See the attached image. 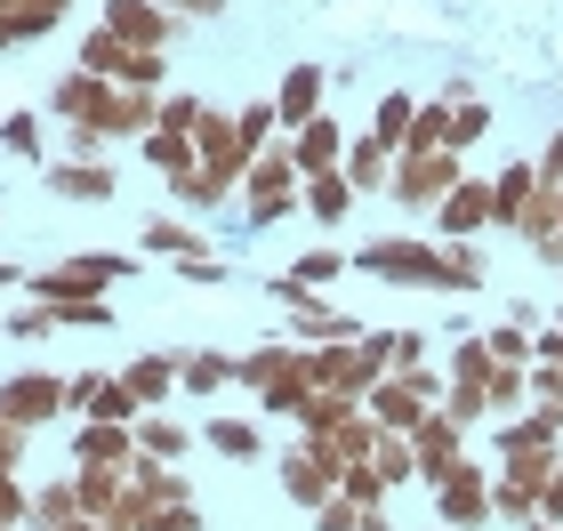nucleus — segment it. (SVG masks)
<instances>
[{
  "label": "nucleus",
  "instance_id": "nucleus-2",
  "mask_svg": "<svg viewBox=\"0 0 563 531\" xmlns=\"http://www.w3.org/2000/svg\"><path fill=\"white\" fill-rule=\"evenodd\" d=\"M121 274H137V258H121V250H73L48 274H24V290H33V307H65V298H113Z\"/></svg>",
  "mask_w": 563,
  "mask_h": 531
},
{
  "label": "nucleus",
  "instance_id": "nucleus-5",
  "mask_svg": "<svg viewBox=\"0 0 563 531\" xmlns=\"http://www.w3.org/2000/svg\"><path fill=\"white\" fill-rule=\"evenodd\" d=\"M113 81H97V73H57V81H48V121H65V130H97L106 137V121H113Z\"/></svg>",
  "mask_w": 563,
  "mask_h": 531
},
{
  "label": "nucleus",
  "instance_id": "nucleus-40",
  "mask_svg": "<svg viewBox=\"0 0 563 531\" xmlns=\"http://www.w3.org/2000/svg\"><path fill=\"white\" fill-rule=\"evenodd\" d=\"M387 339V370H419L427 363V331H378Z\"/></svg>",
  "mask_w": 563,
  "mask_h": 531
},
{
  "label": "nucleus",
  "instance_id": "nucleus-16",
  "mask_svg": "<svg viewBox=\"0 0 563 531\" xmlns=\"http://www.w3.org/2000/svg\"><path fill=\"white\" fill-rule=\"evenodd\" d=\"M346 130H339V113H322V121H306V130L290 137V162H298V177H330V169H339L346 162Z\"/></svg>",
  "mask_w": 563,
  "mask_h": 531
},
{
  "label": "nucleus",
  "instance_id": "nucleus-34",
  "mask_svg": "<svg viewBox=\"0 0 563 531\" xmlns=\"http://www.w3.org/2000/svg\"><path fill=\"white\" fill-rule=\"evenodd\" d=\"M434 290H483V258H475V242H443V283Z\"/></svg>",
  "mask_w": 563,
  "mask_h": 531
},
{
  "label": "nucleus",
  "instance_id": "nucleus-55",
  "mask_svg": "<svg viewBox=\"0 0 563 531\" xmlns=\"http://www.w3.org/2000/svg\"><path fill=\"white\" fill-rule=\"evenodd\" d=\"M531 531H563V523H531Z\"/></svg>",
  "mask_w": 563,
  "mask_h": 531
},
{
  "label": "nucleus",
  "instance_id": "nucleus-6",
  "mask_svg": "<svg viewBox=\"0 0 563 531\" xmlns=\"http://www.w3.org/2000/svg\"><path fill=\"white\" fill-rule=\"evenodd\" d=\"M339 475H346V467L330 460L322 443H306V435H298V443H290V451H282V460H274V484L290 491V499H298L306 516H314L322 499H339Z\"/></svg>",
  "mask_w": 563,
  "mask_h": 531
},
{
  "label": "nucleus",
  "instance_id": "nucleus-14",
  "mask_svg": "<svg viewBox=\"0 0 563 531\" xmlns=\"http://www.w3.org/2000/svg\"><path fill=\"white\" fill-rule=\"evenodd\" d=\"M41 177H48V193H57V201H89V210H97V201H113V193H121L113 162H73V154H65V162H48Z\"/></svg>",
  "mask_w": 563,
  "mask_h": 531
},
{
  "label": "nucleus",
  "instance_id": "nucleus-8",
  "mask_svg": "<svg viewBox=\"0 0 563 531\" xmlns=\"http://www.w3.org/2000/svg\"><path fill=\"white\" fill-rule=\"evenodd\" d=\"M0 411H9L16 427L65 419V378H57V370H16V378H0Z\"/></svg>",
  "mask_w": 563,
  "mask_h": 531
},
{
  "label": "nucleus",
  "instance_id": "nucleus-24",
  "mask_svg": "<svg viewBox=\"0 0 563 531\" xmlns=\"http://www.w3.org/2000/svg\"><path fill=\"white\" fill-rule=\"evenodd\" d=\"M121 387H130L145 411H162V402L177 395V354H137V363L121 370Z\"/></svg>",
  "mask_w": 563,
  "mask_h": 531
},
{
  "label": "nucleus",
  "instance_id": "nucleus-29",
  "mask_svg": "<svg viewBox=\"0 0 563 531\" xmlns=\"http://www.w3.org/2000/svg\"><path fill=\"white\" fill-rule=\"evenodd\" d=\"M81 419H106V427H137V419H145V402H137L130 387H121V370H106V387L89 395V411H81Z\"/></svg>",
  "mask_w": 563,
  "mask_h": 531
},
{
  "label": "nucleus",
  "instance_id": "nucleus-23",
  "mask_svg": "<svg viewBox=\"0 0 563 531\" xmlns=\"http://www.w3.org/2000/svg\"><path fill=\"white\" fill-rule=\"evenodd\" d=\"M201 443H210L218 460H242V467L266 460V427H250V419H201Z\"/></svg>",
  "mask_w": 563,
  "mask_h": 531
},
{
  "label": "nucleus",
  "instance_id": "nucleus-17",
  "mask_svg": "<svg viewBox=\"0 0 563 531\" xmlns=\"http://www.w3.org/2000/svg\"><path fill=\"white\" fill-rule=\"evenodd\" d=\"M483 225H492V186L459 177V186H451V201L434 210V234H443V242H475Z\"/></svg>",
  "mask_w": 563,
  "mask_h": 531
},
{
  "label": "nucleus",
  "instance_id": "nucleus-44",
  "mask_svg": "<svg viewBox=\"0 0 563 531\" xmlns=\"http://www.w3.org/2000/svg\"><path fill=\"white\" fill-rule=\"evenodd\" d=\"M145 531H201V499H186V508H153Z\"/></svg>",
  "mask_w": 563,
  "mask_h": 531
},
{
  "label": "nucleus",
  "instance_id": "nucleus-33",
  "mask_svg": "<svg viewBox=\"0 0 563 531\" xmlns=\"http://www.w3.org/2000/svg\"><path fill=\"white\" fill-rule=\"evenodd\" d=\"M274 130H282V121H274V97H250V106L234 113V137L250 145V154H266V145H274Z\"/></svg>",
  "mask_w": 563,
  "mask_h": 531
},
{
  "label": "nucleus",
  "instance_id": "nucleus-21",
  "mask_svg": "<svg viewBox=\"0 0 563 531\" xmlns=\"http://www.w3.org/2000/svg\"><path fill=\"white\" fill-rule=\"evenodd\" d=\"M395 162H402V154H395L387 137H354L339 169H346V186H354V193H378V186H395Z\"/></svg>",
  "mask_w": 563,
  "mask_h": 531
},
{
  "label": "nucleus",
  "instance_id": "nucleus-45",
  "mask_svg": "<svg viewBox=\"0 0 563 531\" xmlns=\"http://www.w3.org/2000/svg\"><path fill=\"white\" fill-rule=\"evenodd\" d=\"M97 387H106V370H73V378H65V411H73V419H81Z\"/></svg>",
  "mask_w": 563,
  "mask_h": 531
},
{
  "label": "nucleus",
  "instance_id": "nucleus-36",
  "mask_svg": "<svg viewBox=\"0 0 563 531\" xmlns=\"http://www.w3.org/2000/svg\"><path fill=\"white\" fill-rule=\"evenodd\" d=\"M201 106H210V97H201V89H162V130H177V137H194V121H201Z\"/></svg>",
  "mask_w": 563,
  "mask_h": 531
},
{
  "label": "nucleus",
  "instance_id": "nucleus-48",
  "mask_svg": "<svg viewBox=\"0 0 563 531\" xmlns=\"http://www.w3.org/2000/svg\"><path fill=\"white\" fill-rule=\"evenodd\" d=\"M177 283L210 290V283H225V266H218V258H177Z\"/></svg>",
  "mask_w": 563,
  "mask_h": 531
},
{
  "label": "nucleus",
  "instance_id": "nucleus-18",
  "mask_svg": "<svg viewBox=\"0 0 563 531\" xmlns=\"http://www.w3.org/2000/svg\"><path fill=\"white\" fill-rule=\"evenodd\" d=\"M73 499H81V516L113 523L121 499H130V467H73Z\"/></svg>",
  "mask_w": 563,
  "mask_h": 531
},
{
  "label": "nucleus",
  "instance_id": "nucleus-27",
  "mask_svg": "<svg viewBox=\"0 0 563 531\" xmlns=\"http://www.w3.org/2000/svg\"><path fill=\"white\" fill-rule=\"evenodd\" d=\"M145 250H162V258H210V242H201V225H186V218H153L145 234H137Z\"/></svg>",
  "mask_w": 563,
  "mask_h": 531
},
{
  "label": "nucleus",
  "instance_id": "nucleus-15",
  "mask_svg": "<svg viewBox=\"0 0 563 531\" xmlns=\"http://www.w3.org/2000/svg\"><path fill=\"white\" fill-rule=\"evenodd\" d=\"M130 460H137V427H106V419L73 427V467H130Z\"/></svg>",
  "mask_w": 563,
  "mask_h": 531
},
{
  "label": "nucleus",
  "instance_id": "nucleus-42",
  "mask_svg": "<svg viewBox=\"0 0 563 531\" xmlns=\"http://www.w3.org/2000/svg\"><path fill=\"white\" fill-rule=\"evenodd\" d=\"M483 346H492V363H523V370H531V339H523V322H507V331H483Z\"/></svg>",
  "mask_w": 563,
  "mask_h": 531
},
{
  "label": "nucleus",
  "instance_id": "nucleus-9",
  "mask_svg": "<svg viewBox=\"0 0 563 531\" xmlns=\"http://www.w3.org/2000/svg\"><path fill=\"white\" fill-rule=\"evenodd\" d=\"M97 24L121 33L130 48H162V57H169V41H177V16L162 9V0H106V16H97Z\"/></svg>",
  "mask_w": 563,
  "mask_h": 531
},
{
  "label": "nucleus",
  "instance_id": "nucleus-20",
  "mask_svg": "<svg viewBox=\"0 0 563 531\" xmlns=\"http://www.w3.org/2000/svg\"><path fill=\"white\" fill-rule=\"evenodd\" d=\"M234 387V354H218V346H194V354H177V395H194V402H210Z\"/></svg>",
  "mask_w": 563,
  "mask_h": 531
},
{
  "label": "nucleus",
  "instance_id": "nucleus-7",
  "mask_svg": "<svg viewBox=\"0 0 563 531\" xmlns=\"http://www.w3.org/2000/svg\"><path fill=\"white\" fill-rule=\"evenodd\" d=\"M459 177H467V169H459V154H451V145H443V154H402L395 162V201H402V210H443V201H451V186H459Z\"/></svg>",
  "mask_w": 563,
  "mask_h": 531
},
{
  "label": "nucleus",
  "instance_id": "nucleus-26",
  "mask_svg": "<svg viewBox=\"0 0 563 531\" xmlns=\"http://www.w3.org/2000/svg\"><path fill=\"white\" fill-rule=\"evenodd\" d=\"M137 451H145V460H186V451H194V427H177L169 411H145V419H137Z\"/></svg>",
  "mask_w": 563,
  "mask_h": 531
},
{
  "label": "nucleus",
  "instance_id": "nucleus-31",
  "mask_svg": "<svg viewBox=\"0 0 563 531\" xmlns=\"http://www.w3.org/2000/svg\"><path fill=\"white\" fill-rule=\"evenodd\" d=\"M137 162H145V169H162V177H177V169H194V137L153 130V137H137Z\"/></svg>",
  "mask_w": 563,
  "mask_h": 531
},
{
  "label": "nucleus",
  "instance_id": "nucleus-52",
  "mask_svg": "<svg viewBox=\"0 0 563 531\" xmlns=\"http://www.w3.org/2000/svg\"><path fill=\"white\" fill-rule=\"evenodd\" d=\"M24 283V266H9V258H0V290H16Z\"/></svg>",
  "mask_w": 563,
  "mask_h": 531
},
{
  "label": "nucleus",
  "instance_id": "nucleus-19",
  "mask_svg": "<svg viewBox=\"0 0 563 531\" xmlns=\"http://www.w3.org/2000/svg\"><path fill=\"white\" fill-rule=\"evenodd\" d=\"M354 201H363V193L346 186V169H330V177H306V193H298V218H314L322 234H330V225H346V218H354Z\"/></svg>",
  "mask_w": 563,
  "mask_h": 531
},
{
  "label": "nucleus",
  "instance_id": "nucleus-49",
  "mask_svg": "<svg viewBox=\"0 0 563 531\" xmlns=\"http://www.w3.org/2000/svg\"><path fill=\"white\" fill-rule=\"evenodd\" d=\"M540 523H563V460H555V475L540 484Z\"/></svg>",
  "mask_w": 563,
  "mask_h": 531
},
{
  "label": "nucleus",
  "instance_id": "nucleus-28",
  "mask_svg": "<svg viewBox=\"0 0 563 531\" xmlns=\"http://www.w3.org/2000/svg\"><path fill=\"white\" fill-rule=\"evenodd\" d=\"M121 57H130V41H121V33H106V24H89V33H81V48H73V65H81V73H97V81H113V73H121Z\"/></svg>",
  "mask_w": 563,
  "mask_h": 531
},
{
  "label": "nucleus",
  "instance_id": "nucleus-47",
  "mask_svg": "<svg viewBox=\"0 0 563 531\" xmlns=\"http://www.w3.org/2000/svg\"><path fill=\"white\" fill-rule=\"evenodd\" d=\"M162 9H169L177 24H210V16H225V0H162Z\"/></svg>",
  "mask_w": 563,
  "mask_h": 531
},
{
  "label": "nucleus",
  "instance_id": "nucleus-37",
  "mask_svg": "<svg viewBox=\"0 0 563 531\" xmlns=\"http://www.w3.org/2000/svg\"><path fill=\"white\" fill-rule=\"evenodd\" d=\"M339 491L354 499V508H387V475H378L371 460H363V467H346V475H339Z\"/></svg>",
  "mask_w": 563,
  "mask_h": 531
},
{
  "label": "nucleus",
  "instance_id": "nucleus-54",
  "mask_svg": "<svg viewBox=\"0 0 563 531\" xmlns=\"http://www.w3.org/2000/svg\"><path fill=\"white\" fill-rule=\"evenodd\" d=\"M0 16H9V0H0ZM0 48H9V33H0Z\"/></svg>",
  "mask_w": 563,
  "mask_h": 531
},
{
  "label": "nucleus",
  "instance_id": "nucleus-25",
  "mask_svg": "<svg viewBox=\"0 0 563 531\" xmlns=\"http://www.w3.org/2000/svg\"><path fill=\"white\" fill-rule=\"evenodd\" d=\"M354 411H363L354 395H339V387H314V402L298 411V435H306V443H322V435H339V427H346Z\"/></svg>",
  "mask_w": 563,
  "mask_h": 531
},
{
  "label": "nucleus",
  "instance_id": "nucleus-22",
  "mask_svg": "<svg viewBox=\"0 0 563 531\" xmlns=\"http://www.w3.org/2000/svg\"><path fill=\"white\" fill-rule=\"evenodd\" d=\"M531 193H540V169H531V162H507V169L492 177V225H523Z\"/></svg>",
  "mask_w": 563,
  "mask_h": 531
},
{
  "label": "nucleus",
  "instance_id": "nucleus-35",
  "mask_svg": "<svg viewBox=\"0 0 563 531\" xmlns=\"http://www.w3.org/2000/svg\"><path fill=\"white\" fill-rule=\"evenodd\" d=\"M24 523H33V491L16 467H0V531H24Z\"/></svg>",
  "mask_w": 563,
  "mask_h": 531
},
{
  "label": "nucleus",
  "instance_id": "nucleus-46",
  "mask_svg": "<svg viewBox=\"0 0 563 531\" xmlns=\"http://www.w3.org/2000/svg\"><path fill=\"white\" fill-rule=\"evenodd\" d=\"M24 443H33V427H16L9 411H0V467H24Z\"/></svg>",
  "mask_w": 563,
  "mask_h": 531
},
{
  "label": "nucleus",
  "instance_id": "nucleus-53",
  "mask_svg": "<svg viewBox=\"0 0 563 531\" xmlns=\"http://www.w3.org/2000/svg\"><path fill=\"white\" fill-rule=\"evenodd\" d=\"M65 531H106V523H97V516H73V523H65Z\"/></svg>",
  "mask_w": 563,
  "mask_h": 531
},
{
  "label": "nucleus",
  "instance_id": "nucleus-3",
  "mask_svg": "<svg viewBox=\"0 0 563 531\" xmlns=\"http://www.w3.org/2000/svg\"><path fill=\"white\" fill-rule=\"evenodd\" d=\"M298 193H306V177H298V162H290V145H266L258 162H250V177H242V225H282V218H298Z\"/></svg>",
  "mask_w": 563,
  "mask_h": 531
},
{
  "label": "nucleus",
  "instance_id": "nucleus-30",
  "mask_svg": "<svg viewBox=\"0 0 563 531\" xmlns=\"http://www.w3.org/2000/svg\"><path fill=\"white\" fill-rule=\"evenodd\" d=\"M73 516H81V499H73V475H57V484L33 491V523H24V531H65Z\"/></svg>",
  "mask_w": 563,
  "mask_h": 531
},
{
  "label": "nucleus",
  "instance_id": "nucleus-39",
  "mask_svg": "<svg viewBox=\"0 0 563 531\" xmlns=\"http://www.w3.org/2000/svg\"><path fill=\"white\" fill-rule=\"evenodd\" d=\"M57 322H65V331H106V322H113V307H106V298H65V307H57Z\"/></svg>",
  "mask_w": 563,
  "mask_h": 531
},
{
  "label": "nucleus",
  "instance_id": "nucleus-43",
  "mask_svg": "<svg viewBox=\"0 0 563 531\" xmlns=\"http://www.w3.org/2000/svg\"><path fill=\"white\" fill-rule=\"evenodd\" d=\"M354 523H363V508H354L346 491H339V499H322V508H314V531H354Z\"/></svg>",
  "mask_w": 563,
  "mask_h": 531
},
{
  "label": "nucleus",
  "instance_id": "nucleus-51",
  "mask_svg": "<svg viewBox=\"0 0 563 531\" xmlns=\"http://www.w3.org/2000/svg\"><path fill=\"white\" fill-rule=\"evenodd\" d=\"M354 531H395V523H387V508H363V523H354Z\"/></svg>",
  "mask_w": 563,
  "mask_h": 531
},
{
  "label": "nucleus",
  "instance_id": "nucleus-13",
  "mask_svg": "<svg viewBox=\"0 0 563 531\" xmlns=\"http://www.w3.org/2000/svg\"><path fill=\"white\" fill-rule=\"evenodd\" d=\"M290 339L298 346H354V339H371L354 314L339 307H322V298H290Z\"/></svg>",
  "mask_w": 563,
  "mask_h": 531
},
{
  "label": "nucleus",
  "instance_id": "nucleus-10",
  "mask_svg": "<svg viewBox=\"0 0 563 531\" xmlns=\"http://www.w3.org/2000/svg\"><path fill=\"white\" fill-rule=\"evenodd\" d=\"M322 97H330V73H322V65H290V73L274 81V121L298 137L306 121H322Z\"/></svg>",
  "mask_w": 563,
  "mask_h": 531
},
{
  "label": "nucleus",
  "instance_id": "nucleus-1",
  "mask_svg": "<svg viewBox=\"0 0 563 531\" xmlns=\"http://www.w3.org/2000/svg\"><path fill=\"white\" fill-rule=\"evenodd\" d=\"M234 387L258 395V411L298 419L306 402H314V346H298V339H266V346H250L242 363H234Z\"/></svg>",
  "mask_w": 563,
  "mask_h": 531
},
{
  "label": "nucleus",
  "instance_id": "nucleus-38",
  "mask_svg": "<svg viewBox=\"0 0 563 531\" xmlns=\"http://www.w3.org/2000/svg\"><path fill=\"white\" fill-rule=\"evenodd\" d=\"M0 145L33 162V154H41V113H0Z\"/></svg>",
  "mask_w": 563,
  "mask_h": 531
},
{
  "label": "nucleus",
  "instance_id": "nucleus-4",
  "mask_svg": "<svg viewBox=\"0 0 563 531\" xmlns=\"http://www.w3.org/2000/svg\"><path fill=\"white\" fill-rule=\"evenodd\" d=\"M354 266H363V274H378V283L427 290V283H443V242H411V234H387V242L354 250Z\"/></svg>",
  "mask_w": 563,
  "mask_h": 531
},
{
  "label": "nucleus",
  "instance_id": "nucleus-11",
  "mask_svg": "<svg viewBox=\"0 0 563 531\" xmlns=\"http://www.w3.org/2000/svg\"><path fill=\"white\" fill-rule=\"evenodd\" d=\"M434 508H443V531H475V523H492V467H459L443 491H434Z\"/></svg>",
  "mask_w": 563,
  "mask_h": 531
},
{
  "label": "nucleus",
  "instance_id": "nucleus-50",
  "mask_svg": "<svg viewBox=\"0 0 563 531\" xmlns=\"http://www.w3.org/2000/svg\"><path fill=\"white\" fill-rule=\"evenodd\" d=\"M9 9H33V16H48V24H65V16H73V0H9Z\"/></svg>",
  "mask_w": 563,
  "mask_h": 531
},
{
  "label": "nucleus",
  "instance_id": "nucleus-32",
  "mask_svg": "<svg viewBox=\"0 0 563 531\" xmlns=\"http://www.w3.org/2000/svg\"><path fill=\"white\" fill-rule=\"evenodd\" d=\"M411 121H419V106H411V97H402V89H387V97H378V106H371V137H387L395 154H402V137H411Z\"/></svg>",
  "mask_w": 563,
  "mask_h": 531
},
{
  "label": "nucleus",
  "instance_id": "nucleus-41",
  "mask_svg": "<svg viewBox=\"0 0 563 531\" xmlns=\"http://www.w3.org/2000/svg\"><path fill=\"white\" fill-rule=\"evenodd\" d=\"M65 322H57V307H16L9 314V339H57Z\"/></svg>",
  "mask_w": 563,
  "mask_h": 531
},
{
  "label": "nucleus",
  "instance_id": "nucleus-12",
  "mask_svg": "<svg viewBox=\"0 0 563 531\" xmlns=\"http://www.w3.org/2000/svg\"><path fill=\"white\" fill-rule=\"evenodd\" d=\"M346 266H354V258H346L339 242H314L306 258H290V274H274V298H282V307H290V298H322Z\"/></svg>",
  "mask_w": 563,
  "mask_h": 531
}]
</instances>
